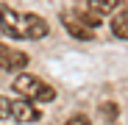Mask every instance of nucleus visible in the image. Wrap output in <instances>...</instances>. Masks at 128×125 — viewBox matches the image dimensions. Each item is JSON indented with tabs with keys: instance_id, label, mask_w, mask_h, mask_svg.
Listing matches in <instances>:
<instances>
[{
	"instance_id": "8",
	"label": "nucleus",
	"mask_w": 128,
	"mask_h": 125,
	"mask_svg": "<svg viewBox=\"0 0 128 125\" xmlns=\"http://www.w3.org/2000/svg\"><path fill=\"white\" fill-rule=\"evenodd\" d=\"M117 6H120V0H89V11L95 14H112L117 11Z\"/></svg>"
},
{
	"instance_id": "10",
	"label": "nucleus",
	"mask_w": 128,
	"mask_h": 125,
	"mask_svg": "<svg viewBox=\"0 0 128 125\" xmlns=\"http://www.w3.org/2000/svg\"><path fill=\"white\" fill-rule=\"evenodd\" d=\"M36 100H39V103H50V100H56V89L48 86V83H42V89H39Z\"/></svg>"
},
{
	"instance_id": "2",
	"label": "nucleus",
	"mask_w": 128,
	"mask_h": 125,
	"mask_svg": "<svg viewBox=\"0 0 128 125\" xmlns=\"http://www.w3.org/2000/svg\"><path fill=\"white\" fill-rule=\"evenodd\" d=\"M39 89H42V81H39L36 75H28V72H20V75L14 78V92H17L20 97H28V100H36Z\"/></svg>"
},
{
	"instance_id": "1",
	"label": "nucleus",
	"mask_w": 128,
	"mask_h": 125,
	"mask_svg": "<svg viewBox=\"0 0 128 125\" xmlns=\"http://www.w3.org/2000/svg\"><path fill=\"white\" fill-rule=\"evenodd\" d=\"M0 28H3V33H8L14 39H25L22 36V17H17V11L8 6H0Z\"/></svg>"
},
{
	"instance_id": "3",
	"label": "nucleus",
	"mask_w": 128,
	"mask_h": 125,
	"mask_svg": "<svg viewBox=\"0 0 128 125\" xmlns=\"http://www.w3.org/2000/svg\"><path fill=\"white\" fill-rule=\"evenodd\" d=\"M48 31H50L48 22H45L39 14H25V17H22V36H25V39H45Z\"/></svg>"
},
{
	"instance_id": "13",
	"label": "nucleus",
	"mask_w": 128,
	"mask_h": 125,
	"mask_svg": "<svg viewBox=\"0 0 128 125\" xmlns=\"http://www.w3.org/2000/svg\"><path fill=\"white\" fill-rule=\"evenodd\" d=\"M103 114H106V117L112 120V117L117 114V106H114V103H103Z\"/></svg>"
},
{
	"instance_id": "5",
	"label": "nucleus",
	"mask_w": 128,
	"mask_h": 125,
	"mask_svg": "<svg viewBox=\"0 0 128 125\" xmlns=\"http://www.w3.org/2000/svg\"><path fill=\"white\" fill-rule=\"evenodd\" d=\"M61 22H64V28L70 31V36H75V39H81V42H89V39H92V28H86L78 17L72 19V14H61Z\"/></svg>"
},
{
	"instance_id": "9",
	"label": "nucleus",
	"mask_w": 128,
	"mask_h": 125,
	"mask_svg": "<svg viewBox=\"0 0 128 125\" xmlns=\"http://www.w3.org/2000/svg\"><path fill=\"white\" fill-rule=\"evenodd\" d=\"M75 17H78L86 28H100V22H103L100 14H95V11H81V14H75Z\"/></svg>"
},
{
	"instance_id": "6",
	"label": "nucleus",
	"mask_w": 128,
	"mask_h": 125,
	"mask_svg": "<svg viewBox=\"0 0 128 125\" xmlns=\"http://www.w3.org/2000/svg\"><path fill=\"white\" fill-rule=\"evenodd\" d=\"M11 117L20 122H34L39 120V111L31 106V100H11Z\"/></svg>"
},
{
	"instance_id": "11",
	"label": "nucleus",
	"mask_w": 128,
	"mask_h": 125,
	"mask_svg": "<svg viewBox=\"0 0 128 125\" xmlns=\"http://www.w3.org/2000/svg\"><path fill=\"white\" fill-rule=\"evenodd\" d=\"M8 117H11V103L0 97V120H8Z\"/></svg>"
},
{
	"instance_id": "7",
	"label": "nucleus",
	"mask_w": 128,
	"mask_h": 125,
	"mask_svg": "<svg viewBox=\"0 0 128 125\" xmlns=\"http://www.w3.org/2000/svg\"><path fill=\"white\" fill-rule=\"evenodd\" d=\"M112 33H114L117 39H125V42H128V11H125V8H120V14L112 19Z\"/></svg>"
},
{
	"instance_id": "12",
	"label": "nucleus",
	"mask_w": 128,
	"mask_h": 125,
	"mask_svg": "<svg viewBox=\"0 0 128 125\" xmlns=\"http://www.w3.org/2000/svg\"><path fill=\"white\" fill-rule=\"evenodd\" d=\"M67 125H92V122H89V117L75 114V117H70V120H67Z\"/></svg>"
},
{
	"instance_id": "4",
	"label": "nucleus",
	"mask_w": 128,
	"mask_h": 125,
	"mask_svg": "<svg viewBox=\"0 0 128 125\" xmlns=\"http://www.w3.org/2000/svg\"><path fill=\"white\" fill-rule=\"evenodd\" d=\"M28 64V56L22 50H14L8 45H0V67L3 70H22Z\"/></svg>"
}]
</instances>
